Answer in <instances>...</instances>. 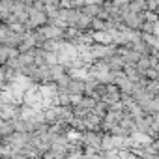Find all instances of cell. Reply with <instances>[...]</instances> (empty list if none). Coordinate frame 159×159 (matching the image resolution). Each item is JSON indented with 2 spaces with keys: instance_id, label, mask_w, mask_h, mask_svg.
Returning <instances> with one entry per match:
<instances>
[{
  "instance_id": "obj_1",
  "label": "cell",
  "mask_w": 159,
  "mask_h": 159,
  "mask_svg": "<svg viewBox=\"0 0 159 159\" xmlns=\"http://www.w3.org/2000/svg\"><path fill=\"white\" fill-rule=\"evenodd\" d=\"M155 28H157V30H155V32H157V34H159V23H157V26H155Z\"/></svg>"
}]
</instances>
